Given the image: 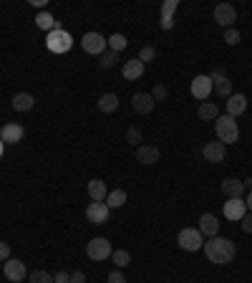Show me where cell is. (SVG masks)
Returning a JSON list of instances; mask_svg holds the SVG:
<instances>
[{
	"mask_svg": "<svg viewBox=\"0 0 252 283\" xmlns=\"http://www.w3.org/2000/svg\"><path fill=\"white\" fill-rule=\"evenodd\" d=\"M126 139H129V144L139 147V142H141V131H139L136 126H129V129H126Z\"/></svg>",
	"mask_w": 252,
	"mask_h": 283,
	"instance_id": "obj_31",
	"label": "cell"
},
{
	"mask_svg": "<svg viewBox=\"0 0 252 283\" xmlns=\"http://www.w3.org/2000/svg\"><path fill=\"white\" fill-rule=\"evenodd\" d=\"M131 106L139 114H149V111H154V99H152V94H134Z\"/></svg>",
	"mask_w": 252,
	"mask_h": 283,
	"instance_id": "obj_15",
	"label": "cell"
},
{
	"mask_svg": "<svg viewBox=\"0 0 252 283\" xmlns=\"http://www.w3.org/2000/svg\"><path fill=\"white\" fill-rule=\"evenodd\" d=\"M215 129H217V139H220L222 144H235L237 142V137H240V126H237V122L232 119V117H217V124H215Z\"/></svg>",
	"mask_w": 252,
	"mask_h": 283,
	"instance_id": "obj_2",
	"label": "cell"
},
{
	"mask_svg": "<svg viewBox=\"0 0 252 283\" xmlns=\"http://www.w3.org/2000/svg\"><path fill=\"white\" fill-rule=\"evenodd\" d=\"M71 283H86V276H83L81 271H73V273H71Z\"/></svg>",
	"mask_w": 252,
	"mask_h": 283,
	"instance_id": "obj_40",
	"label": "cell"
},
{
	"mask_svg": "<svg viewBox=\"0 0 252 283\" xmlns=\"http://www.w3.org/2000/svg\"><path fill=\"white\" fill-rule=\"evenodd\" d=\"M111 260L116 263V268H126V266L131 263V255L126 251H114L111 253Z\"/></svg>",
	"mask_w": 252,
	"mask_h": 283,
	"instance_id": "obj_28",
	"label": "cell"
},
{
	"mask_svg": "<svg viewBox=\"0 0 252 283\" xmlns=\"http://www.w3.org/2000/svg\"><path fill=\"white\" fill-rule=\"evenodd\" d=\"M46 46H48V51H53V53H66V51H71V46H73V38H71V33L63 31L61 26H58L56 31L48 33V38H46Z\"/></svg>",
	"mask_w": 252,
	"mask_h": 283,
	"instance_id": "obj_3",
	"label": "cell"
},
{
	"mask_svg": "<svg viewBox=\"0 0 252 283\" xmlns=\"http://www.w3.org/2000/svg\"><path fill=\"white\" fill-rule=\"evenodd\" d=\"M111 243L106 240V238H94L89 246H86V255L91 258V260H106V258H111Z\"/></svg>",
	"mask_w": 252,
	"mask_h": 283,
	"instance_id": "obj_5",
	"label": "cell"
},
{
	"mask_svg": "<svg viewBox=\"0 0 252 283\" xmlns=\"http://www.w3.org/2000/svg\"><path fill=\"white\" fill-rule=\"evenodd\" d=\"M126 202V192L124 190H114V192H109L106 195V205H109V210H116V207H121Z\"/></svg>",
	"mask_w": 252,
	"mask_h": 283,
	"instance_id": "obj_25",
	"label": "cell"
},
{
	"mask_svg": "<svg viewBox=\"0 0 252 283\" xmlns=\"http://www.w3.org/2000/svg\"><path fill=\"white\" fill-rule=\"evenodd\" d=\"M8 258H10V246H8L5 240H0V260L5 263Z\"/></svg>",
	"mask_w": 252,
	"mask_h": 283,
	"instance_id": "obj_35",
	"label": "cell"
},
{
	"mask_svg": "<svg viewBox=\"0 0 252 283\" xmlns=\"http://www.w3.org/2000/svg\"><path fill=\"white\" fill-rule=\"evenodd\" d=\"M215 21L224 26V28H232V23L237 21V10L229 5V3H220L217 8H215Z\"/></svg>",
	"mask_w": 252,
	"mask_h": 283,
	"instance_id": "obj_10",
	"label": "cell"
},
{
	"mask_svg": "<svg viewBox=\"0 0 252 283\" xmlns=\"http://www.w3.org/2000/svg\"><path fill=\"white\" fill-rule=\"evenodd\" d=\"M141 73H144V63L139 61V59H131V61L124 63V79L126 81H136V79H141Z\"/></svg>",
	"mask_w": 252,
	"mask_h": 283,
	"instance_id": "obj_16",
	"label": "cell"
},
{
	"mask_svg": "<svg viewBox=\"0 0 252 283\" xmlns=\"http://www.w3.org/2000/svg\"><path fill=\"white\" fill-rule=\"evenodd\" d=\"M224 41H227V46H237L240 43V31L237 28H224Z\"/></svg>",
	"mask_w": 252,
	"mask_h": 283,
	"instance_id": "obj_32",
	"label": "cell"
},
{
	"mask_svg": "<svg viewBox=\"0 0 252 283\" xmlns=\"http://www.w3.org/2000/svg\"><path fill=\"white\" fill-rule=\"evenodd\" d=\"M116 61H119V53H116V51H109V53L101 59V68H111V66H116Z\"/></svg>",
	"mask_w": 252,
	"mask_h": 283,
	"instance_id": "obj_34",
	"label": "cell"
},
{
	"mask_svg": "<svg viewBox=\"0 0 252 283\" xmlns=\"http://www.w3.org/2000/svg\"><path fill=\"white\" fill-rule=\"evenodd\" d=\"M222 192L227 195V200H232V197H242L245 185H242L240 180H224V182H222Z\"/></svg>",
	"mask_w": 252,
	"mask_h": 283,
	"instance_id": "obj_19",
	"label": "cell"
},
{
	"mask_svg": "<svg viewBox=\"0 0 252 283\" xmlns=\"http://www.w3.org/2000/svg\"><path fill=\"white\" fill-rule=\"evenodd\" d=\"M28 278H31V283H53V276L48 271H33Z\"/></svg>",
	"mask_w": 252,
	"mask_h": 283,
	"instance_id": "obj_30",
	"label": "cell"
},
{
	"mask_svg": "<svg viewBox=\"0 0 252 283\" xmlns=\"http://www.w3.org/2000/svg\"><path fill=\"white\" fill-rule=\"evenodd\" d=\"M89 197L94 202H103L106 200V182L103 180H91L89 182Z\"/></svg>",
	"mask_w": 252,
	"mask_h": 283,
	"instance_id": "obj_20",
	"label": "cell"
},
{
	"mask_svg": "<svg viewBox=\"0 0 252 283\" xmlns=\"http://www.w3.org/2000/svg\"><path fill=\"white\" fill-rule=\"evenodd\" d=\"M98 109H101L103 114L116 111V109H119V96L116 94H103L101 99H98Z\"/></svg>",
	"mask_w": 252,
	"mask_h": 283,
	"instance_id": "obj_23",
	"label": "cell"
},
{
	"mask_svg": "<svg viewBox=\"0 0 252 283\" xmlns=\"http://www.w3.org/2000/svg\"><path fill=\"white\" fill-rule=\"evenodd\" d=\"M3 149H5V142L0 139V157H3Z\"/></svg>",
	"mask_w": 252,
	"mask_h": 283,
	"instance_id": "obj_42",
	"label": "cell"
},
{
	"mask_svg": "<svg viewBox=\"0 0 252 283\" xmlns=\"http://www.w3.org/2000/svg\"><path fill=\"white\" fill-rule=\"evenodd\" d=\"M204 157H207V162H222L224 159V144L222 142H207Z\"/></svg>",
	"mask_w": 252,
	"mask_h": 283,
	"instance_id": "obj_18",
	"label": "cell"
},
{
	"mask_svg": "<svg viewBox=\"0 0 252 283\" xmlns=\"http://www.w3.org/2000/svg\"><path fill=\"white\" fill-rule=\"evenodd\" d=\"M3 273H5L8 281L20 283L23 278H26V263L18 260V258H8V260L3 263Z\"/></svg>",
	"mask_w": 252,
	"mask_h": 283,
	"instance_id": "obj_7",
	"label": "cell"
},
{
	"mask_svg": "<svg viewBox=\"0 0 252 283\" xmlns=\"http://www.w3.org/2000/svg\"><path fill=\"white\" fill-rule=\"evenodd\" d=\"M240 222H242V230H245V233H252V213L250 215H245Z\"/></svg>",
	"mask_w": 252,
	"mask_h": 283,
	"instance_id": "obj_39",
	"label": "cell"
},
{
	"mask_svg": "<svg viewBox=\"0 0 252 283\" xmlns=\"http://www.w3.org/2000/svg\"><path fill=\"white\" fill-rule=\"evenodd\" d=\"M177 243H179V248L182 251H199L202 246H204V235L197 230V228H184L179 235H177Z\"/></svg>",
	"mask_w": 252,
	"mask_h": 283,
	"instance_id": "obj_4",
	"label": "cell"
},
{
	"mask_svg": "<svg viewBox=\"0 0 252 283\" xmlns=\"http://www.w3.org/2000/svg\"><path fill=\"white\" fill-rule=\"evenodd\" d=\"M247 111V96L242 94H232L227 99V117H240V114H245Z\"/></svg>",
	"mask_w": 252,
	"mask_h": 283,
	"instance_id": "obj_12",
	"label": "cell"
},
{
	"mask_svg": "<svg viewBox=\"0 0 252 283\" xmlns=\"http://www.w3.org/2000/svg\"><path fill=\"white\" fill-rule=\"evenodd\" d=\"M215 91V81L209 79V76H197L194 81H192V96L194 99H199V101H207L209 99V94Z\"/></svg>",
	"mask_w": 252,
	"mask_h": 283,
	"instance_id": "obj_6",
	"label": "cell"
},
{
	"mask_svg": "<svg viewBox=\"0 0 252 283\" xmlns=\"http://www.w3.org/2000/svg\"><path fill=\"white\" fill-rule=\"evenodd\" d=\"M109 283H126V278L121 276V271H111L109 273Z\"/></svg>",
	"mask_w": 252,
	"mask_h": 283,
	"instance_id": "obj_36",
	"label": "cell"
},
{
	"mask_svg": "<svg viewBox=\"0 0 252 283\" xmlns=\"http://www.w3.org/2000/svg\"><path fill=\"white\" fill-rule=\"evenodd\" d=\"M53 283H71V273H66V271L56 273V276H53Z\"/></svg>",
	"mask_w": 252,
	"mask_h": 283,
	"instance_id": "obj_37",
	"label": "cell"
},
{
	"mask_svg": "<svg viewBox=\"0 0 252 283\" xmlns=\"http://www.w3.org/2000/svg\"><path fill=\"white\" fill-rule=\"evenodd\" d=\"M136 159H139L141 164H157L159 149L157 147H136Z\"/></svg>",
	"mask_w": 252,
	"mask_h": 283,
	"instance_id": "obj_17",
	"label": "cell"
},
{
	"mask_svg": "<svg viewBox=\"0 0 252 283\" xmlns=\"http://www.w3.org/2000/svg\"><path fill=\"white\" fill-rule=\"evenodd\" d=\"M202 248H204V253H207V260L215 263V266H227V263H232L235 255H237L235 243L227 240V238H217V235L209 238Z\"/></svg>",
	"mask_w": 252,
	"mask_h": 283,
	"instance_id": "obj_1",
	"label": "cell"
},
{
	"mask_svg": "<svg viewBox=\"0 0 252 283\" xmlns=\"http://www.w3.org/2000/svg\"><path fill=\"white\" fill-rule=\"evenodd\" d=\"M109 215H111V210H109L106 202H91L86 207V218L94 222V225H103V222L109 220Z\"/></svg>",
	"mask_w": 252,
	"mask_h": 283,
	"instance_id": "obj_11",
	"label": "cell"
},
{
	"mask_svg": "<svg viewBox=\"0 0 252 283\" xmlns=\"http://www.w3.org/2000/svg\"><path fill=\"white\" fill-rule=\"evenodd\" d=\"M109 48H111V51H116V53H119V51H124V48H126V35L114 33V35L109 38Z\"/></svg>",
	"mask_w": 252,
	"mask_h": 283,
	"instance_id": "obj_27",
	"label": "cell"
},
{
	"mask_svg": "<svg viewBox=\"0 0 252 283\" xmlns=\"http://www.w3.org/2000/svg\"><path fill=\"white\" fill-rule=\"evenodd\" d=\"M23 126L20 124H5L0 129V139L5 142V144H18L20 139H23Z\"/></svg>",
	"mask_w": 252,
	"mask_h": 283,
	"instance_id": "obj_13",
	"label": "cell"
},
{
	"mask_svg": "<svg viewBox=\"0 0 252 283\" xmlns=\"http://www.w3.org/2000/svg\"><path fill=\"white\" fill-rule=\"evenodd\" d=\"M33 104H35V99H33L31 94H26V91L13 96V109H15V111H31Z\"/></svg>",
	"mask_w": 252,
	"mask_h": 283,
	"instance_id": "obj_21",
	"label": "cell"
},
{
	"mask_svg": "<svg viewBox=\"0 0 252 283\" xmlns=\"http://www.w3.org/2000/svg\"><path fill=\"white\" fill-rule=\"evenodd\" d=\"M177 0H166L164 5H161V21H174L172 15H174V10H177Z\"/></svg>",
	"mask_w": 252,
	"mask_h": 283,
	"instance_id": "obj_29",
	"label": "cell"
},
{
	"mask_svg": "<svg viewBox=\"0 0 252 283\" xmlns=\"http://www.w3.org/2000/svg\"><path fill=\"white\" fill-rule=\"evenodd\" d=\"M247 210H252V192L247 195Z\"/></svg>",
	"mask_w": 252,
	"mask_h": 283,
	"instance_id": "obj_41",
	"label": "cell"
},
{
	"mask_svg": "<svg viewBox=\"0 0 252 283\" xmlns=\"http://www.w3.org/2000/svg\"><path fill=\"white\" fill-rule=\"evenodd\" d=\"M247 215V202L242 197H232L224 202V218L227 220H242Z\"/></svg>",
	"mask_w": 252,
	"mask_h": 283,
	"instance_id": "obj_9",
	"label": "cell"
},
{
	"mask_svg": "<svg viewBox=\"0 0 252 283\" xmlns=\"http://www.w3.org/2000/svg\"><path fill=\"white\" fill-rule=\"evenodd\" d=\"M215 91L220 96H224V99H229V96H232V81H229L227 76L217 79V81H215Z\"/></svg>",
	"mask_w": 252,
	"mask_h": 283,
	"instance_id": "obj_26",
	"label": "cell"
},
{
	"mask_svg": "<svg viewBox=\"0 0 252 283\" xmlns=\"http://www.w3.org/2000/svg\"><path fill=\"white\" fill-rule=\"evenodd\" d=\"M81 46H83V51H86V53L98 56V53H103V51H106L109 41H106L101 33H86V35H83V41H81Z\"/></svg>",
	"mask_w": 252,
	"mask_h": 283,
	"instance_id": "obj_8",
	"label": "cell"
},
{
	"mask_svg": "<svg viewBox=\"0 0 252 283\" xmlns=\"http://www.w3.org/2000/svg\"><path fill=\"white\" fill-rule=\"evenodd\" d=\"M154 59H157V51H154L152 46H144V48H141V53H139V61L149 63V61H154Z\"/></svg>",
	"mask_w": 252,
	"mask_h": 283,
	"instance_id": "obj_33",
	"label": "cell"
},
{
	"mask_svg": "<svg viewBox=\"0 0 252 283\" xmlns=\"http://www.w3.org/2000/svg\"><path fill=\"white\" fill-rule=\"evenodd\" d=\"M35 26H38L40 31H48V33L58 28V23H56V18H53L51 13H38V15H35Z\"/></svg>",
	"mask_w": 252,
	"mask_h": 283,
	"instance_id": "obj_24",
	"label": "cell"
},
{
	"mask_svg": "<svg viewBox=\"0 0 252 283\" xmlns=\"http://www.w3.org/2000/svg\"><path fill=\"white\" fill-rule=\"evenodd\" d=\"M202 235H207V238H215L217 233H220V222L215 215H209V213H204L202 218H199V228H197Z\"/></svg>",
	"mask_w": 252,
	"mask_h": 283,
	"instance_id": "obj_14",
	"label": "cell"
},
{
	"mask_svg": "<svg viewBox=\"0 0 252 283\" xmlns=\"http://www.w3.org/2000/svg\"><path fill=\"white\" fill-rule=\"evenodd\" d=\"M152 99H154V101L166 99V86H157V89H154V94H152Z\"/></svg>",
	"mask_w": 252,
	"mask_h": 283,
	"instance_id": "obj_38",
	"label": "cell"
},
{
	"mask_svg": "<svg viewBox=\"0 0 252 283\" xmlns=\"http://www.w3.org/2000/svg\"><path fill=\"white\" fill-rule=\"evenodd\" d=\"M197 114H199V119L209 122V119H217V117H220V109H217V104H212V101H202Z\"/></svg>",
	"mask_w": 252,
	"mask_h": 283,
	"instance_id": "obj_22",
	"label": "cell"
}]
</instances>
